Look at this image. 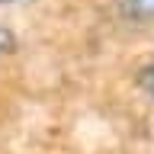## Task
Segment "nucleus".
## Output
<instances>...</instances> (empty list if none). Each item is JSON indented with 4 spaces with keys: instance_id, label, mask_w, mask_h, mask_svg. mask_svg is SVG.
Listing matches in <instances>:
<instances>
[{
    "instance_id": "f257e3e1",
    "label": "nucleus",
    "mask_w": 154,
    "mask_h": 154,
    "mask_svg": "<svg viewBox=\"0 0 154 154\" xmlns=\"http://www.w3.org/2000/svg\"><path fill=\"white\" fill-rule=\"evenodd\" d=\"M119 13L132 23H154V0H119Z\"/></svg>"
},
{
    "instance_id": "f03ea898",
    "label": "nucleus",
    "mask_w": 154,
    "mask_h": 154,
    "mask_svg": "<svg viewBox=\"0 0 154 154\" xmlns=\"http://www.w3.org/2000/svg\"><path fill=\"white\" fill-rule=\"evenodd\" d=\"M13 48H16V38H13V32H10L7 26H0V58L10 55Z\"/></svg>"
},
{
    "instance_id": "7ed1b4c3",
    "label": "nucleus",
    "mask_w": 154,
    "mask_h": 154,
    "mask_svg": "<svg viewBox=\"0 0 154 154\" xmlns=\"http://www.w3.org/2000/svg\"><path fill=\"white\" fill-rule=\"evenodd\" d=\"M141 84H144V90H148V93L154 96V58L148 61V67L141 71Z\"/></svg>"
},
{
    "instance_id": "20e7f679",
    "label": "nucleus",
    "mask_w": 154,
    "mask_h": 154,
    "mask_svg": "<svg viewBox=\"0 0 154 154\" xmlns=\"http://www.w3.org/2000/svg\"><path fill=\"white\" fill-rule=\"evenodd\" d=\"M0 3H16V0H0Z\"/></svg>"
}]
</instances>
